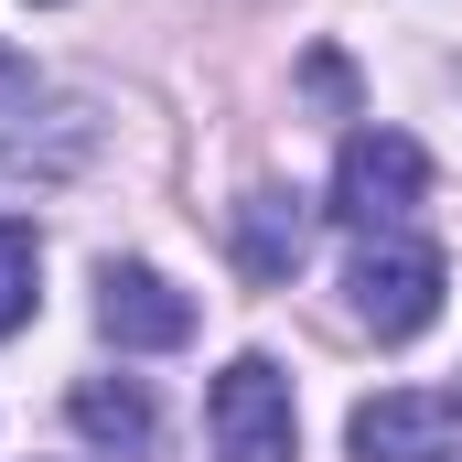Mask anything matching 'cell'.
<instances>
[{"label": "cell", "mask_w": 462, "mask_h": 462, "mask_svg": "<svg viewBox=\"0 0 462 462\" xmlns=\"http://www.w3.org/2000/svg\"><path fill=\"white\" fill-rule=\"evenodd\" d=\"M97 162V108L87 97H0V194L76 183Z\"/></svg>", "instance_id": "cell-3"}, {"label": "cell", "mask_w": 462, "mask_h": 462, "mask_svg": "<svg viewBox=\"0 0 462 462\" xmlns=\"http://www.w3.org/2000/svg\"><path fill=\"white\" fill-rule=\"evenodd\" d=\"M355 462H452L462 452V387H376L345 420Z\"/></svg>", "instance_id": "cell-5"}, {"label": "cell", "mask_w": 462, "mask_h": 462, "mask_svg": "<svg viewBox=\"0 0 462 462\" xmlns=\"http://www.w3.org/2000/svg\"><path fill=\"white\" fill-rule=\"evenodd\" d=\"M65 420H76L108 462H140L151 441H162V409H151V387H140V376H76Z\"/></svg>", "instance_id": "cell-7"}, {"label": "cell", "mask_w": 462, "mask_h": 462, "mask_svg": "<svg viewBox=\"0 0 462 462\" xmlns=\"http://www.w3.org/2000/svg\"><path fill=\"white\" fill-rule=\"evenodd\" d=\"M420 194H430V151L409 140V129H355L345 162H334V216L355 236H387L420 216Z\"/></svg>", "instance_id": "cell-4"}, {"label": "cell", "mask_w": 462, "mask_h": 462, "mask_svg": "<svg viewBox=\"0 0 462 462\" xmlns=\"http://www.w3.org/2000/svg\"><path fill=\"white\" fill-rule=\"evenodd\" d=\"M301 205H291V194H269V183H258V194H236V269H247V280H291V269H301Z\"/></svg>", "instance_id": "cell-8"}, {"label": "cell", "mask_w": 462, "mask_h": 462, "mask_svg": "<svg viewBox=\"0 0 462 462\" xmlns=\"http://www.w3.org/2000/svg\"><path fill=\"white\" fill-rule=\"evenodd\" d=\"M345 301H355V323H365L376 345L430 334V323H441V247H430V236H409V226L365 236V247H355V269H345Z\"/></svg>", "instance_id": "cell-1"}, {"label": "cell", "mask_w": 462, "mask_h": 462, "mask_svg": "<svg viewBox=\"0 0 462 462\" xmlns=\"http://www.w3.org/2000/svg\"><path fill=\"white\" fill-rule=\"evenodd\" d=\"M97 334L118 355H172L194 345V291H172L151 258H108L97 269Z\"/></svg>", "instance_id": "cell-6"}, {"label": "cell", "mask_w": 462, "mask_h": 462, "mask_svg": "<svg viewBox=\"0 0 462 462\" xmlns=\"http://www.w3.org/2000/svg\"><path fill=\"white\" fill-rule=\"evenodd\" d=\"M205 441H216V462H301V409H291L280 355H236L226 376H216Z\"/></svg>", "instance_id": "cell-2"}, {"label": "cell", "mask_w": 462, "mask_h": 462, "mask_svg": "<svg viewBox=\"0 0 462 462\" xmlns=\"http://www.w3.org/2000/svg\"><path fill=\"white\" fill-rule=\"evenodd\" d=\"M32 301H43V236L22 216H0V334H22Z\"/></svg>", "instance_id": "cell-9"}]
</instances>
